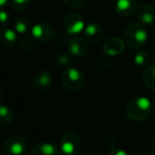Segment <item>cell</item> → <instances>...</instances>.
I'll list each match as a JSON object with an SVG mask.
<instances>
[{
    "instance_id": "6da1fadb",
    "label": "cell",
    "mask_w": 155,
    "mask_h": 155,
    "mask_svg": "<svg viewBox=\"0 0 155 155\" xmlns=\"http://www.w3.org/2000/svg\"><path fill=\"white\" fill-rule=\"evenodd\" d=\"M152 109L153 107L151 100L145 96H139L131 99L127 104L124 112L129 119L135 123H140L150 116Z\"/></svg>"
},
{
    "instance_id": "7a4b0ae2",
    "label": "cell",
    "mask_w": 155,
    "mask_h": 155,
    "mask_svg": "<svg viewBox=\"0 0 155 155\" xmlns=\"http://www.w3.org/2000/svg\"><path fill=\"white\" fill-rule=\"evenodd\" d=\"M148 31L145 25L140 22H132L126 27L124 31V40L131 49H140L148 40Z\"/></svg>"
},
{
    "instance_id": "3957f363",
    "label": "cell",
    "mask_w": 155,
    "mask_h": 155,
    "mask_svg": "<svg viewBox=\"0 0 155 155\" xmlns=\"http://www.w3.org/2000/svg\"><path fill=\"white\" fill-rule=\"evenodd\" d=\"M61 82L69 91H79L86 84V78L81 71L76 68H68L61 75Z\"/></svg>"
},
{
    "instance_id": "277c9868",
    "label": "cell",
    "mask_w": 155,
    "mask_h": 155,
    "mask_svg": "<svg viewBox=\"0 0 155 155\" xmlns=\"http://www.w3.org/2000/svg\"><path fill=\"white\" fill-rule=\"evenodd\" d=\"M62 27L65 33L69 35H78L84 32L86 28L84 17L78 13H69L63 18Z\"/></svg>"
},
{
    "instance_id": "5b68a950",
    "label": "cell",
    "mask_w": 155,
    "mask_h": 155,
    "mask_svg": "<svg viewBox=\"0 0 155 155\" xmlns=\"http://www.w3.org/2000/svg\"><path fill=\"white\" fill-rule=\"evenodd\" d=\"M31 34L34 39L41 43H48L53 40L55 36V30L53 25L48 22H38L33 25Z\"/></svg>"
},
{
    "instance_id": "8992f818",
    "label": "cell",
    "mask_w": 155,
    "mask_h": 155,
    "mask_svg": "<svg viewBox=\"0 0 155 155\" xmlns=\"http://www.w3.org/2000/svg\"><path fill=\"white\" fill-rule=\"evenodd\" d=\"M80 138L75 132H68L60 139V150L64 155H76L80 150Z\"/></svg>"
},
{
    "instance_id": "52a82bcc",
    "label": "cell",
    "mask_w": 155,
    "mask_h": 155,
    "mask_svg": "<svg viewBox=\"0 0 155 155\" xmlns=\"http://www.w3.org/2000/svg\"><path fill=\"white\" fill-rule=\"evenodd\" d=\"M28 148V141L21 135H11L4 141V150L8 155H22Z\"/></svg>"
},
{
    "instance_id": "ba28073f",
    "label": "cell",
    "mask_w": 155,
    "mask_h": 155,
    "mask_svg": "<svg viewBox=\"0 0 155 155\" xmlns=\"http://www.w3.org/2000/svg\"><path fill=\"white\" fill-rule=\"evenodd\" d=\"M126 42L120 37H111L102 45V51L108 56H118L124 51Z\"/></svg>"
},
{
    "instance_id": "9c48e42d",
    "label": "cell",
    "mask_w": 155,
    "mask_h": 155,
    "mask_svg": "<svg viewBox=\"0 0 155 155\" xmlns=\"http://www.w3.org/2000/svg\"><path fill=\"white\" fill-rule=\"evenodd\" d=\"M136 17L140 23L151 25L155 22V8L150 4H140L136 8Z\"/></svg>"
},
{
    "instance_id": "30bf717a",
    "label": "cell",
    "mask_w": 155,
    "mask_h": 155,
    "mask_svg": "<svg viewBox=\"0 0 155 155\" xmlns=\"http://www.w3.org/2000/svg\"><path fill=\"white\" fill-rule=\"evenodd\" d=\"M84 38L88 40V42L97 43L104 38V29L99 23H96V22L89 23L84 28Z\"/></svg>"
},
{
    "instance_id": "8fae6325",
    "label": "cell",
    "mask_w": 155,
    "mask_h": 155,
    "mask_svg": "<svg viewBox=\"0 0 155 155\" xmlns=\"http://www.w3.org/2000/svg\"><path fill=\"white\" fill-rule=\"evenodd\" d=\"M52 84H53L52 75L48 71H43V70L36 73V75L34 76V79H33L34 88L40 92H45V91L49 90Z\"/></svg>"
},
{
    "instance_id": "7c38bea8",
    "label": "cell",
    "mask_w": 155,
    "mask_h": 155,
    "mask_svg": "<svg viewBox=\"0 0 155 155\" xmlns=\"http://www.w3.org/2000/svg\"><path fill=\"white\" fill-rule=\"evenodd\" d=\"M88 40L82 37H75L69 43V52L75 57H82L88 52Z\"/></svg>"
},
{
    "instance_id": "4fadbf2b",
    "label": "cell",
    "mask_w": 155,
    "mask_h": 155,
    "mask_svg": "<svg viewBox=\"0 0 155 155\" xmlns=\"http://www.w3.org/2000/svg\"><path fill=\"white\" fill-rule=\"evenodd\" d=\"M18 42V33L15 29L3 28L0 31V45L6 49H11Z\"/></svg>"
},
{
    "instance_id": "5bb4252c",
    "label": "cell",
    "mask_w": 155,
    "mask_h": 155,
    "mask_svg": "<svg viewBox=\"0 0 155 155\" xmlns=\"http://www.w3.org/2000/svg\"><path fill=\"white\" fill-rule=\"evenodd\" d=\"M136 0H117L115 3V11L120 17H129L136 12Z\"/></svg>"
},
{
    "instance_id": "9a60e30c",
    "label": "cell",
    "mask_w": 155,
    "mask_h": 155,
    "mask_svg": "<svg viewBox=\"0 0 155 155\" xmlns=\"http://www.w3.org/2000/svg\"><path fill=\"white\" fill-rule=\"evenodd\" d=\"M33 155H61V150L58 149L54 143L43 141L33 149Z\"/></svg>"
},
{
    "instance_id": "2e32d148",
    "label": "cell",
    "mask_w": 155,
    "mask_h": 155,
    "mask_svg": "<svg viewBox=\"0 0 155 155\" xmlns=\"http://www.w3.org/2000/svg\"><path fill=\"white\" fill-rule=\"evenodd\" d=\"M143 81L149 90L155 92V63L145 69L143 73Z\"/></svg>"
},
{
    "instance_id": "e0dca14e",
    "label": "cell",
    "mask_w": 155,
    "mask_h": 155,
    "mask_svg": "<svg viewBox=\"0 0 155 155\" xmlns=\"http://www.w3.org/2000/svg\"><path fill=\"white\" fill-rule=\"evenodd\" d=\"M14 119V113L8 107L0 106V124L1 126H8Z\"/></svg>"
},
{
    "instance_id": "ac0fdd59",
    "label": "cell",
    "mask_w": 155,
    "mask_h": 155,
    "mask_svg": "<svg viewBox=\"0 0 155 155\" xmlns=\"http://www.w3.org/2000/svg\"><path fill=\"white\" fill-rule=\"evenodd\" d=\"M30 29V21L25 17H18L15 20V30L18 34H25Z\"/></svg>"
},
{
    "instance_id": "d6986e66",
    "label": "cell",
    "mask_w": 155,
    "mask_h": 155,
    "mask_svg": "<svg viewBox=\"0 0 155 155\" xmlns=\"http://www.w3.org/2000/svg\"><path fill=\"white\" fill-rule=\"evenodd\" d=\"M134 63L138 67H143V65L148 64L150 61V54L146 51H138L135 53L134 55Z\"/></svg>"
},
{
    "instance_id": "ffe728a7",
    "label": "cell",
    "mask_w": 155,
    "mask_h": 155,
    "mask_svg": "<svg viewBox=\"0 0 155 155\" xmlns=\"http://www.w3.org/2000/svg\"><path fill=\"white\" fill-rule=\"evenodd\" d=\"M32 0H12L13 2V8L17 11V12H22L25 11L31 4Z\"/></svg>"
},
{
    "instance_id": "44dd1931",
    "label": "cell",
    "mask_w": 155,
    "mask_h": 155,
    "mask_svg": "<svg viewBox=\"0 0 155 155\" xmlns=\"http://www.w3.org/2000/svg\"><path fill=\"white\" fill-rule=\"evenodd\" d=\"M62 2L71 8H80L86 5L88 0H62Z\"/></svg>"
},
{
    "instance_id": "7402d4cb",
    "label": "cell",
    "mask_w": 155,
    "mask_h": 155,
    "mask_svg": "<svg viewBox=\"0 0 155 155\" xmlns=\"http://www.w3.org/2000/svg\"><path fill=\"white\" fill-rule=\"evenodd\" d=\"M57 62L59 65H62V67H68L71 62V58L68 54L65 53H60L58 54L57 56Z\"/></svg>"
},
{
    "instance_id": "603a6c76",
    "label": "cell",
    "mask_w": 155,
    "mask_h": 155,
    "mask_svg": "<svg viewBox=\"0 0 155 155\" xmlns=\"http://www.w3.org/2000/svg\"><path fill=\"white\" fill-rule=\"evenodd\" d=\"M8 21V14L4 8H0V25L4 27Z\"/></svg>"
},
{
    "instance_id": "cb8c5ba5",
    "label": "cell",
    "mask_w": 155,
    "mask_h": 155,
    "mask_svg": "<svg viewBox=\"0 0 155 155\" xmlns=\"http://www.w3.org/2000/svg\"><path fill=\"white\" fill-rule=\"evenodd\" d=\"M107 155H128L126 151L124 149H119V148H116V149H112L109 151V153Z\"/></svg>"
},
{
    "instance_id": "d4e9b609",
    "label": "cell",
    "mask_w": 155,
    "mask_h": 155,
    "mask_svg": "<svg viewBox=\"0 0 155 155\" xmlns=\"http://www.w3.org/2000/svg\"><path fill=\"white\" fill-rule=\"evenodd\" d=\"M8 0H0V8H4L5 5L8 4Z\"/></svg>"
},
{
    "instance_id": "484cf974",
    "label": "cell",
    "mask_w": 155,
    "mask_h": 155,
    "mask_svg": "<svg viewBox=\"0 0 155 155\" xmlns=\"http://www.w3.org/2000/svg\"><path fill=\"white\" fill-rule=\"evenodd\" d=\"M151 149H152V151H153L154 153H155V141L151 145Z\"/></svg>"
},
{
    "instance_id": "4316f807",
    "label": "cell",
    "mask_w": 155,
    "mask_h": 155,
    "mask_svg": "<svg viewBox=\"0 0 155 155\" xmlns=\"http://www.w3.org/2000/svg\"><path fill=\"white\" fill-rule=\"evenodd\" d=\"M1 97H2V93H1V91H0V100H1Z\"/></svg>"
},
{
    "instance_id": "83f0119b",
    "label": "cell",
    "mask_w": 155,
    "mask_h": 155,
    "mask_svg": "<svg viewBox=\"0 0 155 155\" xmlns=\"http://www.w3.org/2000/svg\"><path fill=\"white\" fill-rule=\"evenodd\" d=\"M154 110H155V107H154Z\"/></svg>"
}]
</instances>
